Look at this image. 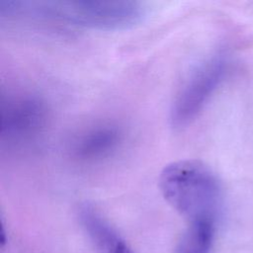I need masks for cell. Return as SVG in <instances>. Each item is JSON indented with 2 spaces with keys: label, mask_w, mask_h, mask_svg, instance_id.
Instances as JSON below:
<instances>
[{
  "label": "cell",
  "mask_w": 253,
  "mask_h": 253,
  "mask_svg": "<svg viewBox=\"0 0 253 253\" xmlns=\"http://www.w3.org/2000/svg\"><path fill=\"white\" fill-rule=\"evenodd\" d=\"M78 216L98 253H134L116 229L90 204L79 207Z\"/></svg>",
  "instance_id": "cell-6"
},
{
  "label": "cell",
  "mask_w": 253,
  "mask_h": 253,
  "mask_svg": "<svg viewBox=\"0 0 253 253\" xmlns=\"http://www.w3.org/2000/svg\"><path fill=\"white\" fill-rule=\"evenodd\" d=\"M45 102L31 92L3 94L0 99L1 146L12 151L34 146L47 126Z\"/></svg>",
  "instance_id": "cell-3"
},
{
  "label": "cell",
  "mask_w": 253,
  "mask_h": 253,
  "mask_svg": "<svg viewBox=\"0 0 253 253\" xmlns=\"http://www.w3.org/2000/svg\"><path fill=\"white\" fill-rule=\"evenodd\" d=\"M124 141L122 126L113 122H103L88 126L70 142L71 156L80 161L94 163L112 156Z\"/></svg>",
  "instance_id": "cell-5"
},
{
  "label": "cell",
  "mask_w": 253,
  "mask_h": 253,
  "mask_svg": "<svg viewBox=\"0 0 253 253\" xmlns=\"http://www.w3.org/2000/svg\"><path fill=\"white\" fill-rule=\"evenodd\" d=\"M227 67L224 54L216 53L190 73L171 103L169 121L174 128L186 127L199 116L222 82Z\"/></svg>",
  "instance_id": "cell-4"
},
{
  "label": "cell",
  "mask_w": 253,
  "mask_h": 253,
  "mask_svg": "<svg viewBox=\"0 0 253 253\" xmlns=\"http://www.w3.org/2000/svg\"><path fill=\"white\" fill-rule=\"evenodd\" d=\"M144 6L131 0H2L0 16L8 20L58 27L120 31L140 24Z\"/></svg>",
  "instance_id": "cell-1"
},
{
  "label": "cell",
  "mask_w": 253,
  "mask_h": 253,
  "mask_svg": "<svg viewBox=\"0 0 253 253\" xmlns=\"http://www.w3.org/2000/svg\"><path fill=\"white\" fill-rule=\"evenodd\" d=\"M159 188L170 206L189 222L216 221L221 189L213 172L203 162L184 159L164 167Z\"/></svg>",
  "instance_id": "cell-2"
},
{
  "label": "cell",
  "mask_w": 253,
  "mask_h": 253,
  "mask_svg": "<svg viewBox=\"0 0 253 253\" xmlns=\"http://www.w3.org/2000/svg\"><path fill=\"white\" fill-rule=\"evenodd\" d=\"M215 223L212 220L189 222V225L178 242L174 253H211Z\"/></svg>",
  "instance_id": "cell-7"
}]
</instances>
